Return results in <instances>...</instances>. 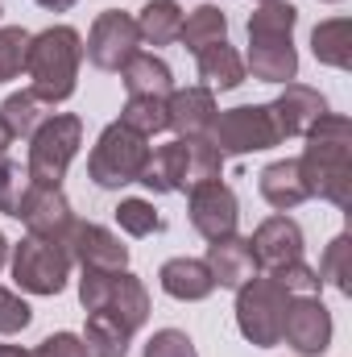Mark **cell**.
I'll return each instance as SVG.
<instances>
[{
	"mask_svg": "<svg viewBox=\"0 0 352 357\" xmlns=\"http://www.w3.org/2000/svg\"><path fill=\"white\" fill-rule=\"evenodd\" d=\"M29 187H33L29 171L21 162H13L8 154H0V212L4 216H21V204H25Z\"/></svg>",
	"mask_w": 352,
	"mask_h": 357,
	"instance_id": "cell-33",
	"label": "cell"
},
{
	"mask_svg": "<svg viewBox=\"0 0 352 357\" xmlns=\"http://www.w3.org/2000/svg\"><path fill=\"white\" fill-rule=\"evenodd\" d=\"M50 116V104L46 100H38L33 91H13V96H4V104H0V121L8 125V133L13 137H33L38 133V125Z\"/></svg>",
	"mask_w": 352,
	"mask_h": 357,
	"instance_id": "cell-28",
	"label": "cell"
},
{
	"mask_svg": "<svg viewBox=\"0 0 352 357\" xmlns=\"http://www.w3.org/2000/svg\"><path fill=\"white\" fill-rule=\"evenodd\" d=\"M63 250L71 254V262H79L83 270H125L129 266V245L104 229V225H91V220H75Z\"/></svg>",
	"mask_w": 352,
	"mask_h": 357,
	"instance_id": "cell-13",
	"label": "cell"
},
{
	"mask_svg": "<svg viewBox=\"0 0 352 357\" xmlns=\"http://www.w3.org/2000/svg\"><path fill=\"white\" fill-rule=\"evenodd\" d=\"M141 357H199V349H195V341H191L182 328H158V333L145 341Z\"/></svg>",
	"mask_w": 352,
	"mask_h": 357,
	"instance_id": "cell-36",
	"label": "cell"
},
{
	"mask_svg": "<svg viewBox=\"0 0 352 357\" xmlns=\"http://www.w3.org/2000/svg\"><path fill=\"white\" fill-rule=\"evenodd\" d=\"M38 8H46V13H67V8H75L79 0H33Z\"/></svg>",
	"mask_w": 352,
	"mask_h": 357,
	"instance_id": "cell-39",
	"label": "cell"
},
{
	"mask_svg": "<svg viewBox=\"0 0 352 357\" xmlns=\"http://www.w3.org/2000/svg\"><path fill=\"white\" fill-rule=\"evenodd\" d=\"M257 191L262 199L273 208V212H294L298 204H307V183H303V171H298V158H278L269 162L262 175H257Z\"/></svg>",
	"mask_w": 352,
	"mask_h": 357,
	"instance_id": "cell-18",
	"label": "cell"
},
{
	"mask_svg": "<svg viewBox=\"0 0 352 357\" xmlns=\"http://www.w3.org/2000/svg\"><path fill=\"white\" fill-rule=\"evenodd\" d=\"M120 125H129L141 137L166 133V100H158V96H129L125 108H120Z\"/></svg>",
	"mask_w": 352,
	"mask_h": 357,
	"instance_id": "cell-29",
	"label": "cell"
},
{
	"mask_svg": "<svg viewBox=\"0 0 352 357\" xmlns=\"http://www.w3.org/2000/svg\"><path fill=\"white\" fill-rule=\"evenodd\" d=\"M307 195L328 199L332 208L352 204V121L340 112H323L307 129V150L298 158Z\"/></svg>",
	"mask_w": 352,
	"mask_h": 357,
	"instance_id": "cell-1",
	"label": "cell"
},
{
	"mask_svg": "<svg viewBox=\"0 0 352 357\" xmlns=\"http://www.w3.org/2000/svg\"><path fill=\"white\" fill-rule=\"evenodd\" d=\"M257 4H269V0H257Z\"/></svg>",
	"mask_w": 352,
	"mask_h": 357,
	"instance_id": "cell-44",
	"label": "cell"
},
{
	"mask_svg": "<svg viewBox=\"0 0 352 357\" xmlns=\"http://www.w3.org/2000/svg\"><path fill=\"white\" fill-rule=\"evenodd\" d=\"M303 229H298V220L294 216H286V212H273V216H265L262 225L253 229V237H249V250H253V258H257V270H278L286 266V262H298L303 258Z\"/></svg>",
	"mask_w": 352,
	"mask_h": 357,
	"instance_id": "cell-14",
	"label": "cell"
},
{
	"mask_svg": "<svg viewBox=\"0 0 352 357\" xmlns=\"http://www.w3.org/2000/svg\"><path fill=\"white\" fill-rule=\"evenodd\" d=\"M79 67H83V38L75 25H50L42 33H29L25 75L38 100H46L50 108L67 104L79 88Z\"/></svg>",
	"mask_w": 352,
	"mask_h": 357,
	"instance_id": "cell-3",
	"label": "cell"
},
{
	"mask_svg": "<svg viewBox=\"0 0 352 357\" xmlns=\"http://www.w3.org/2000/svg\"><path fill=\"white\" fill-rule=\"evenodd\" d=\"M332 312L319 295H290L286 307V324H282V341L298 357H323L332 345Z\"/></svg>",
	"mask_w": 352,
	"mask_h": 357,
	"instance_id": "cell-11",
	"label": "cell"
},
{
	"mask_svg": "<svg viewBox=\"0 0 352 357\" xmlns=\"http://www.w3.org/2000/svg\"><path fill=\"white\" fill-rule=\"evenodd\" d=\"M158 282L178 303H199V299H207L216 291V278H211L203 258H170V262H162Z\"/></svg>",
	"mask_w": 352,
	"mask_h": 357,
	"instance_id": "cell-19",
	"label": "cell"
},
{
	"mask_svg": "<svg viewBox=\"0 0 352 357\" xmlns=\"http://www.w3.org/2000/svg\"><path fill=\"white\" fill-rule=\"evenodd\" d=\"M186 216H191V229L203 237V241H220V237H232L237 225H241V199L228 183H199L186 191Z\"/></svg>",
	"mask_w": 352,
	"mask_h": 357,
	"instance_id": "cell-10",
	"label": "cell"
},
{
	"mask_svg": "<svg viewBox=\"0 0 352 357\" xmlns=\"http://www.w3.org/2000/svg\"><path fill=\"white\" fill-rule=\"evenodd\" d=\"M99 312H112V316H120L133 333L150 320V291H145V282L133 274V270H116L112 274V291H108V303L99 307Z\"/></svg>",
	"mask_w": 352,
	"mask_h": 357,
	"instance_id": "cell-23",
	"label": "cell"
},
{
	"mask_svg": "<svg viewBox=\"0 0 352 357\" xmlns=\"http://www.w3.org/2000/svg\"><path fill=\"white\" fill-rule=\"evenodd\" d=\"M311 54H315V63H323V67L349 71L352 67V21L349 17L319 21V25L311 29Z\"/></svg>",
	"mask_w": 352,
	"mask_h": 357,
	"instance_id": "cell-25",
	"label": "cell"
},
{
	"mask_svg": "<svg viewBox=\"0 0 352 357\" xmlns=\"http://www.w3.org/2000/svg\"><path fill=\"white\" fill-rule=\"evenodd\" d=\"M137 50H141V33H137L133 13L108 8V13H99V17L91 21L83 54H88V63L95 71H120Z\"/></svg>",
	"mask_w": 352,
	"mask_h": 357,
	"instance_id": "cell-9",
	"label": "cell"
},
{
	"mask_svg": "<svg viewBox=\"0 0 352 357\" xmlns=\"http://www.w3.org/2000/svg\"><path fill=\"white\" fill-rule=\"evenodd\" d=\"M178 42L182 50L199 54L216 42H228V13L216 8V4H199L191 13H182V29H178Z\"/></svg>",
	"mask_w": 352,
	"mask_h": 357,
	"instance_id": "cell-24",
	"label": "cell"
},
{
	"mask_svg": "<svg viewBox=\"0 0 352 357\" xmlns=\"http://www.w3.org/2000/svg\"><path fill=\"white\" fill-rule=\"evenodd\" d=\"M298 8L290 0H269L249 13V54L245 71L262 84H294L298 79V50H294Z\"/></svg>",
	"mask_w": 352,
	"mask_h": 357,
	"instance_id": "cell-2",
	"label": "cell"
},
{
	"mask_svg": "<svg viewBox=\"0 0 352 357\" xmlns=\"http://www.w3.org/2000/svg\"><path fill=\"white\" fill-rule=\"evenodd\" d=\"M323 4H340V0H323Z\"/></svg>",
	"mask_w": 352,
	"mask_h": 357,
	"instance_id": "cell-43",
	"label": "cell"
},
{
	"mask_svg": "<svg viewBox=\"0 0 352 357\" xmlns=\"http://www.w3.org/2000/svg\"><path fill=\"white\" fill-rule=\"evenodd\" d=\"M17 220H25V233L29 237L63 245L67 233H71V225H75V208L63 195V187H38L33 183L29 195H25V204H21V216Z\"/></svg>",
	"mask_w": 352,
	"mask_h": 357,
	"instance_id": "cell-12",
	"label": "cell"
},
{
	"mask_svg": "<svg viewBox=\"0 0 352 357\" xmlns=\"http://www.w3.org/2000/svg\"><path fill=\"white\" fill-rule=\"evenodd\" d=\"M323 112H328V100H323V91L311 88V84H282L278 100H269V116H273L282 142L286 137H307V129Z\"/></svg>",
	"mask_w": 352,
	"mask_h": 357,
	"instance_id": "cell-15",
	"label": "cell"
},
{
	"mask_svg": "<svg viewBox=\"0 0 352 357\" xmlns=\"http://www.w3.org/2000/svg\"><path fill=\"white\" fill-rule=\"evenodd\" d=\"M33 324V307L17 295V291H8V287H0V337H13V333H25Z\"/></svg>",
	"mask_w": 352,
	"mask_h": 357,
	"instance_id": "cell-37",
	"label": "cell"
},
{
	"mask_svg": "<svg viewBox=\"0 0 352 357\" xmlns=\"http://www.w3.org/2000/svg\"><path fill=\"white\" fill-rule=\"evenodd\" d=\"M116 225H120L129 237H154V233L166 229V220L154 212V204H150V199H137V195H129V199L116 204Z\"/></svg>",
	"mask_w": 352,
	"mask_h": 357,
	"instance_id": "cell-32",
	"label": "cell"
},
{
	"mask_svg": "<svg viewBox=\"0 0 352 357\" xmlns=\"http://www.w3.org/2000/svg\"><path fill=\"white\" fill-rule=\"evenodd\" d=\"M145 158H150V137L133 133L129 125L112 121L95 146L88 154V178L99 187V191H120L129 183H137L141 171H145Z\"/></svg>",
	"mask_w": 352,
	"mask_h": 357,
	"instance_id": "cell-5",
	"label": "cell"
},
{
	"mask_svg": "<svg viewBox=\"0 0 352 357\" xmlns=\"http://www.w3.org/2000/svg\"><path fill=\"white\" fill-rule=\"evenodd\" d=\"M286 307H290V295H286L269 274H253V278L237 291V328H241V337H245L249 345H257V349L282 345Z\"/></svg>",
	"mask_w": 352,
	"mask_h": 357,
	"instance_id": "cell-6",
	"label": "cell"
},
{
	"mask_svg": "<svg viewBox=\"0 0 352 357\" xmlns=\"http://www.w3.org/2000/svg\"><path fill=\"white\" fill-rule=\"evenodd\" d=\"M195 71H199V79H203V88L211 91H232L245 84V59L237 54V46H228V42H216V46H207V50H199L195 54Z\"/></svg>",
	"mask_w": 352,
	"mask_h": 357,
	"instance_id": "cell-21",
	"label": "cell"
},
{
	"mask_svg": "<svg viewBox=\"0 0 352 357\" xmlns=\"http://www.w3.org/2000/svg\"><path fill=\"white\" fill-rule=\"evenodd\" d=\"M216 91L195 84V88H175L166 96V129H175L178 137H207L211 121H216Z\"/></svg>",
	"mask_w": 352,
	"mask_h": 357,
	"instance_id": "cell-16",
	"label": "cell"
},
{
	"mask_svg": "<svg viewBox=\"0 0 352 357\" xmlns=\"http://www.w3.org/2000/svg\"><path fill=\"white\" fill-rule=\"evenodd\" d=\"M8 266H13V282L25 295H58L71 278V254L54 241H38L25 237L8 250Z\"/></svg>",
	"mask_w": 352,
	"mask_h": 357,
	"instance_id": "cell-8",
	"label": "cell"
},
{
	"mask_svg": "<svg viewBox=\"0 0 352 357\" xmlns=\"http://www.w3.org/2000/svg\"><path fill=\"white\" fill-rule=\"evenodd\" d=\"M83 146V116L75 112H50L38 133L29 137V162L25 171L38 187H63L75 154Z\"/></svg>",
	"mask_w": 352,
	"mask_h": 357,
	"instance_id": "cell-4",
	"label": "cell"
},
{
	"mask_svg": "<svg viewBox=\"0 0 352 357\" xmlns=\"http://www.w3.org/2000/svg\"><path fill=\"white\" fill-rule=\"evenodd\" d=\"M29 357H91V354L79 333H50Z\"/></svg>",
	"mask_w": 352,
	"mask_h": 357,
	"instance_id": "cell-38",
	"label": "cell"
},
{
	"mask_svg": "<svg viewBox=\"0 0 352 357\" xmlns=\"http://www.w3.org/2000/svg\"><path fill=\"white\" fill-rule=\"evenodd\" d=\"M0 13H4V4H0Z\"/></svg>",
	"mask_w": 352,
	"mask_h": 357,
	"instance_id": "cell-45",
	"label": "cell"
},
{
	"mask_svg": "<svg viewBox=\"0 0 352 357\" xmlns=\"http://www.w3.org/2000/svg\"><path fill=\"white\" fill-rule=\"evenodd\" d=\"M207 270L216 278V287L224 291H241L253 274H257V258L249 250V237H220V241H207Z\"/></svg>",
	"mask_w": 352,
	"mask_h": 357,
	"instance_id": "cell-17",
	"label": "cell"
},
{
	"mask_svg": "<svg viewBox=\"0 0 352 357\" xmlns=\"http://www.w3.org/2000/svg\"><path fill=\"white\" fill-rule=\"evenodd\" d=\"M182 142H186V191L224 175V154L207 137H182Z\"/></svg>",
	"mask_w": 352,
	"mask_h": 357,
	"instance_id": "cell-30",
	"label": "cell"
},
{
	"mask_svg": "<svg viewBox=\"0 0 352 357\" xmlns=\"http://www.w3.org/2000/svg\"><path fill=\"white\" fill-rule=\"evenodd\" d=\"M13 142H17V137H13V133H8V125H4V121H0V154H4V150H8V146H13Z\"/></svg>",
	"mask_w": 352,
	"mask_h": 357,
	"instance_id": "cell-40",
	"label": "cell"
},
{
	"mask_svg": "<svg viewBox=\"0 0 352 357\" xmlns=\"http://www.w3.org/2000/svg\"><path fill=\"white\" fill-rule=\"evenodd\" d=\"M0 357H29V354H25V349H17V345H4V341H0Z\"/></svg>",
	"mask_w": 352,
	"mask_h": 357,
	"instance_id": "cell-41",
	"label": "cell"
},
{
	"mask_svg": "<svg viewBox=\"0 0 352 357\" xmlns=\"http://www.w3.org/2000/svg\"><path fill=\"white\" fill-rule=\"evenodd\" d=\"M207 142L224 158H245V154L273 150L282 142V133L269 116V104H237V108L216 112V121L207 129Z\"/></svg>",
	"mask_w": 352,
	"mask_h": 357,
	"instance_id": "cell-7",
	"label": "cell"
},
{
	"mask_svg": "<svg viewBox=\"0 0 352 357\" xmlns=\"http://www.w3.org/2000/svg\"><path fill=\"white\" fill-rule=\"evenodd\" d=\"M25 46H29V29L0 25V84L17 79L25 71Z\"/></svg>",
	"mask_w": 352,
	"mask_h": 357,
	"instance_id": "cell-34",
	"label": "cell"
},
{
	"mask_svg": "<svg viewBox=\"0 0 352 357\" xmlns=\"http://www.w3.org/2000/svg\"><path fill=\"white\" fill-rule=\"evenodd\" d=\"M141 187H150L154 195H170V191H186V142L175 137L166 146H154L145 158V171L137 178Z\"/></svg>",
	"mask_w": 352,
	"mask_h": 357,
	"instance_id": "cell-20",
	"label": "cell"
},
{
	"mask_svg": "<svg viewBox=\"0 0 352 357\" xmlns=\"http://www.w3.org/2000/svg\"><path fill=\"white\" fill-rule=\"evenodd\" d=\"M269 278H273L286 295H319V291H323L319 270L307 266L303 258H298V262H286V266H278V270H269Z\"/></svg>",
	"mask_w": 352,
	"mask_h": 357,
	"instance_id": "cell-35",
	"label": "cell"
},
{
	"mask_svg": "<svg viewBox=\"0 0 352 357\" xmlns=\"http://www.w3.org/2000/svg\"><path fill=\"white\" fill-rule=\"evenodd\" d=\"M8 250H13V245H8V237H4V233H0V270L8 266Z\"/></svg>",
	"mask_w": 352,
	"mask_h": 357,
	"instance_id": "cell-42",
	"label": "cell"
},
{
	"mask_svg": "<svg viewBox=\"0 0 352 357\" xmlns=\"http://www.w3.org/2000/svg\"><path fill=\"white\" fill-rule=\"evenodd\" d=\"M91 357H125L133 345V328L112 316V312H88V328H83Z\"/></svg>",
	"mask_w": 352,
	"mask_h": 357,
	"instance_id": "cell-26",
	"label": "cell"
},
{
	"mask_svg": "<svg viewBox=\"0 0 352 357\" xmlns=\"http://www.w3.org/2000/svg\"><path fill=\"white\" fill-rule=\"evenodd\" d=\"M120 79H125V91H129V96H158V100H166V96L175 91V71H170V63L158 59V54H145V50H137V54L120 67Z\"/></svg>",
	"mask_w": 352,
	"mask_h": 357,
	"instance_id": "cell-22",
	"label": "cell"
},
{
	"mask_svg": "<svg viewBox=\"0 0 352 357\" xmlns=\"http://www.w3.org/2000/svg\"><path fill=\"white\" fill-rule=\"evenodd\" d=\"M133 21H137V33L145 46H170V42H178V29H182V8H178V0H150Z\"/></svg>",
	"mask_w": 352,
	"mask_h": 357,
	"instance_id": "cell-27",
	"label": "cell"
},
{
	"mask_svg": "<svg viewBox=\"0 0 352 357\" xmlns=\"http://www.w3.org/2000/svg\"><path fill=\"white\" fill-rule=\"evenodd\" d=\"M319 278L332 282L340 295H352V237L349 233H336L319 258Z\"/></svg>",
	"mask_w": 352,
	"mask_h": 357,
	"instance_id": "cell-31",
	"label": "cell"
}]
</instances>
